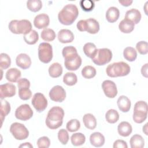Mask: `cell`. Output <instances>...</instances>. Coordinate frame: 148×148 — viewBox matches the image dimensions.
Instances as JSON below:
<instances>
[{"label": "cell", "mask_w": 148, "mask_h": 148, "mask_svg": "<svg viewBox=\"0 0 148 148\" xmlns=\"http://www.w3.org/2000/svg\"><path fill=\"white\" fill-rule=\"evenodd\" d=\"M64 111L59 106H53L48 112L45 123L51 130H56L60 127L63 123Z\"/></svg>", "instance_id": "1"}, {"label": "cell", "mask_w": 148, "mask_h": 148, "mask_svg": "<svg viewBox=\"0 0 148 148\" xmlns=\"http://www.w3.org/2000/svg\"><path fill=\"white\" fill-rule=\"evenodd\" d=\"M79 15L77 7L74 4L65 5L58 14V21L63 25H69L73 23Z\"/></svg>", "instance_id": "2"}, {"label": "cell", "mask_w": 148, "mask_h": 148, "mask_svg": "<svg viewBox=\"0 0 148 148\" xmlns=\"http://www.w3.org/2000/svg\"><path fill=\"white\" fill-rule=\"evenodd\" d=\"M130 71L131 68L128 64L120 61L109 65L106 69V73L109 77H116L127 76Z\"/></svg>", "instance_id": "3"}, {"label": "cell", "mask_w": 148, "mask_h": 148, "mask_svg": "<svg viewBox=\"0 0 148 148\" xmlns=\"http://www.w3.org/2000/svg\"><path fill=\"white\" fill-rule=\"evenodd\" d=\"M8 28L13 34L25 35L32 31V24L28 20H13L9 23Z\"/></svg>", "instance_id": "4"}, {"label": "cell", "mask_w": 148, "mask_h": 148, "mask_svg": "<svg viewBox=\"0 0 148 148\" xmlns=\"http://www.w3.org/2000/svg\"><path fill=\"white\" fill-rule=\"evenodd\" d=\"M77 28L81 32L86 31L91 34H95L99 30L98 22L93 18L81 20L77 23Z\"/></svg>", "instance_id": "5"}, {"label": "cell", "mask_w": 148, "mask_h": 148, "mask_svg": "<svg viewBox=\"0 0 148 148\" xmlns=\"http://www.w3.org/2000/svg\"><path fill=\"white\" fill-rule=\"evenodd\" d=\"M112 58V53L108 48L97 49L95 54L91 58L92 62L98 65H104L109 62Z\"/></svg>", "instance_id": "6"}, {"label": "cell", "mask_w": 148, "mask_h": 148, "mask_svg": "<svg viewBox=\"0 0 148 148\" xmlns=\"http://www.w3.org/2000/svg\"><path fill=\"white\" fill-rule=\"evenodd\" d=\"M53 48L51 45L47 42H43L38 46V58L45 64H47L53 58Z\"/></svg>", "instance_id": "7"}, {"label": "cell", "mask_w": 148, "mask_h": 148, "mask_svg": "<svg viewBox=\"0 0 148 148\" xmlns=\"http://www.w3.org/2000/svg\"><path fill=\"white\" fill-rule=\"evenodd\" d=\"M10 132L16 139L19 140L25 139L29 136V131L26 127L24 124L17 122L11 124Z\"/></svg>", "instance_id": "8"}, {"label": "cell", "mask_w": 148, "mask_h": 148, "mask_svg": "<svg viewBox=\"0 0 148 148\" xmlns=\"http://www.w3.org/2000/svg\"><path fill=\"white\" fill-rule=\"evenodd\" d=\"M64 59L65 67L69 71H76L82 65V60L77 52L66 56Z\"/></svg>", "instance_id": "9"}, {"label": "cell", "mask_w": 148, "mask_h": 148, "mask_svg": "<svg viewBox=\"0 0 148 148\" xmlns=\"http://www.w3.org/2000/svg\"><path fill=\"white\" fill-rule=\"evenodd\" d=\"M33 114V110L28 104L21 105L15 111L16 118L22 121H27L30 119Z\"/></svg>", "instance_id": "10"}, {"label": "cell", "mask_w": 148, "mask_h": 148, "mask_svg": "<svg viewBox=\"0 0 148 148\" xmlns=\"http://www.w3.org/2000/svg\"><path fill=\"white\" fill-rule=\"evenodd\" d=\"M32 105L38 112L44 111L47 106V100L45 95L40 92L35 93L31 101Z\"/></svg>", "instance_id": "11"}, {"label": "cell", "mask_w": 148, "mask_h": 148, "mask_svg": "<svg viewBox=\"0 0 148 148\" xmlns=\"http://www.w3.org/2000/svg\"><path fill=\"white\" fill-rule=\"evenodd\" d=\"M49 97L53 101L62 102L66 98V92L62 86L57 85L50 90Z\"/></svg>", "instance_id": "12"}, {"label": "cell", "mask_w": 148, "mask_h": 148, "mask_svg": "<svg viewBox=\"0 0 148 148\" xmlns=\"http://www.w3.org/2000/svg\"><path fill=\"white\" fill-rule=\"evenodd\" d=\"M102 88L105 95L109 98H113L117 94V86L112 80H104L102 83Z\"/></svg>", "instance_id": "13"}, {"label": "cell", "mask_w": 148, "mask_h": 148, "mask_svg": "<svg viewBox=\"0 0 148 148\" xmlns=\"http://www.w3.org/2000/svg\"><path fill=\"white\" fill-rule=\"evenodd\" d=\"M16 86L12 83H6L0 86V98L1 99L13 97L16 94Z\"/></svg>", "instance_id": "14"}, {"label": "cell", "mask_w": 148, "mask_h": 148, "mask_svg": "<svg viewBox=\"0 0 148 148\" xmlns=\"http://www.w3.org/2000/svg\"><path fill=\"white\" fill-rule=\"evenodd\" d=\"M49 17L45 13H41L37 15L34 20V26L38 29H45L49 25Z\"/></svg>", "instance_id": "15"}, {"label": "cell", "mask_w": 148, "mask_h": 148, "mask_svg": "<svg viewBox=\"0 0 148 148\" xmlns=\"http://www.w3.org/2000/svg\"><path fill=\"white\" fill-rule=\"evenodd\" d=\"M16 65L23 69H27L29 68L32 64L30 57L25 53H21L18 54L16 58Z\"/></svg>", "instance_id": "16"}, {"label": "cell", "mask_w": 148, "mask_h": 148, "mask_svg": "<svg viewBox=\"0 0 148 148\" xmlns=\"http://www.w3.org/2000/svg\"><path fill=\"white\" fill-rule=\"evenodd\" d=\"M57 38L61 43H71L73 40L74 35L69 29H62L58 32Z\"/></svg>", "instance_id": "17"}, {"label": "cell", "mask_w": 148, "mask_h": 148, "mask_svg": "<svg viewBox=\"0 0 148 148\" xmlns=\"http://www.w3.org/2000/svg\"><path fill=\"white\" fill-rule=\"evenodd\" d=\"M142 16L139 10L136 9H131L125 13V19L132 21L134 24H137L140 21Z\"/></svg>", "instance_id": "18"}, {"label": "cell", "mask_w": 148, "mask_h": 148, "mask_svg": "<svg viewBox=\"0 0 148 148\" xmlns=\"http://www.w3.org/2000/svg\"><path fill=\"white\" fill-rule=\"evenodd\" d=\"M105 140L104 136L99 132H94L90 136V143L97 147L102 146L105 143Z\"/></svg>", "instance_id": "19"}, {"label": "cell", "mask_w": 148, "mask_h": 148, "mask_svg": "<svg viewBox=\"0 0 148 148\" xmlns=\"http://www.w3.org/2000/svg\"><path fill=\"white\" fill-rule=\"evenodd\" d=\"M117 104L119 110L122 112H128L130 110L131 106V101L125 95H121L118 98Z\"/></svg>", "instance_id": "20"}, {"label": "cell", "mask_w": 148, "mask_h": 148, "mask_svg": "<svg viewBox=\"0 0 148 148\" xmlns=\"http://www.w3.org/2000/svg\"><path fill=\"white\" fill-rule=\"evenodd\" d=\"M21 76V71L16 68H10L7 71L5 75L6 80L12 83L17 82Z\"/></svg>", "instance_id": "21"}, {"label": "cell", "mask_w": 148, "mask_h": 148, "mask_svg": "<svg viewBox=\"0 0 148 148\" xmlns=\"http://www.w3.org/2000/svg\"><path fill=\"white\" fill-rule=\"evenodd\" d=\"M117 131L120 135L123 137H127L131 134L132 128L128 122L122 121L118 125Z\"/></svg>", "instance_id": "22"}, {"label": "cell", "mask_w": 148, "mask_h": 148, "mask_svg": "<svg viewBox=\"0 0 148 148\" xmlns=\"http://www.w3.org/2000/svg\"><path fill=\"white\" fill-rule=\"evenodd\" d=\"M120 12L117 8L114 6L110 7L106 12V19L109 23L116 22L119 18Z\"/></svg>", "instance_id": "23"}, {"label": "cell", "mask_w": 148, "mask_h": 148, "mask_svg": "<svg viewBox=\"0 0 148 148\" xmlns=\"http://www.w3.org/2000/svg\"><path fill=\"white\" fill-rule=\"evenodd\" d=\"M83 121L85 127L89 130L96 128L97 122L94 116L91 113H86L83 117Z\"/></svg>", "instance_id": "24"}, {"label": "cell", "mask_w": 148, "mask_h": 148, "mask_svg": "<svg viewBox=\"0 0 148 148\" xmlns=\"http://www.w3.org/2000/svg\"><path fill=\"white\" fill-rule=\"evenodd\" d=\"M134 23L125 18L121 20L119 24V28L120 31L124 34L131 33L134 29Z\"/></svg>", "instance_id": "25"}, {"label": "cell", "mask_w": 148, "mask_h": 148, "mask_svg": "<svg viewBox=\"0 0 148 148\" xmlns=\"http://www.w3.org/2000/svg\"><path fill=\"white\" fill-rule=\"evenodd\" d=\"M62 73V67L58 62L53 63L49 68V74L53 78L60 77Z\"/></svg>", "instance_id": "26"}, {"label": "cell", "mask_w": 148, "mask_h": 148, "mask_svg": "<svg viewBox=\"0 0 148 148\" xmlns=\"http://www.w3.org/2000/svg\"><path fill=\"white\" fill-rule=\"evenodd\" d=\"M131 148H142L145 146V140L143 137L139 135H134L130 140Z\"/></svg>", "instance_id": "27"}, {"label": "cell", "mask_w": 148, "mask_h": 148, "mask_svg": "<svg viewBox=\"0 0 148 148\" xmlns=\"http://www.w3.org/2000/svg\"><path fill=\"white\" fill-rule=\"evenodd\" d=\"M24 40L28 45H34L39 40V34L35 30H32L28 34L24 35Z\"/></svg>", "instance_id": "28"}, {"label": "cell", "mask_w": 148, "mask_h": 148, "mask_svg": "<svg viewBox=\"0 0 148 148\" xmlns=\"http://www.w3.org/2000/svg\"><path fill=\"white\" fill-rule=\"evenodd\" d=\"M124 58L130 62L134 61L137 57V52L132 47H127L123 51Z\"/></svg>", "instance_id": "29"}, {"label": "cell", "mask_w": 148, "mask_h": 148, "mask_svg": "<svg viewBox=\"0 0 148 148\" xmlns=\"http://www.w3.org/2000/svg\"><path fill=\"white\" fill-rule=\"evenodd\" d=\"M72 144L75 146H79L83 145L86 141V137L84 134L81 132L75 133L71 137Z\"/></svg>", "instance_id": "30"}, {"label": "cell", "mask_w": 148, "mask_h": 148, "mask_svg": "<svg viewBox=\"0 0 148 148\" xmlns=\"http://www.w3.org/2000/svg\"><path fill=\"white\" fill-rule=\"evenodd\" d=\"M10 105L6 101L3 99H1V124H2L3 120L5 117L10 113Z\"/></svg>", "instance_id": "31"}, {"label": "cell", "mask_w": 148, "mask_h": 148, "mask_svg": "<svg viewBox=\"0 0 148 148\" xmlns=\"http://www.w3.org/2000/svg\"><path fill=\"white\" fill-rule=\"evenodd\" d=\"M83 50L87 57L92 58L95 54L97 49L96 46L93 43L88 42L84 45Z\"/></svg>", "instance_id": "32"}, {"label": "cell", "mask_w": 148, "mask_h": 148, "mask_svg": "<svg viewBox=\"0 0 148 148\" xmlns=\"http://www.w3.org/2000/svg\"><path fill=\"white\" fill-rule=\"evenodd\" d=\"M106 120L110 124H114L116 123L119 119V114L118 112L115 109H109L105 114Z\"/></svg>", "instance_id": "33"}, {"label": "cell", "mask_w": 148, "mask_h": 148, "mask_svg": "<svg viewBox=\"0 0 148 148\" xmlns=\"http://www.w3.org/2000/svg\"><path fill=\"white\" fill-rule=\"evenodd\" d=\"M40 36L43 40L50 42L55 39L56 34L53 29L50 28H45L41 32Z\"/></svg>", "instance_id": "34"}, {"label": "cell", "mask_w": 148, "mask_h": 148, "mask_svg": "<svg viewBox=\"0 0 148 148\" xmlns=\"http://www.w3.org/2000/svg\"><path fill=\"white\" fill-rule=\"evenodd\" d=\"M77 82V77L73 72H67L63 77V82L67 86H72L76 84Z\"/></svg>", "instance_id": "35"}, {"label": "cell", "mask_w": 148, "mask_h": 148, "mask_svg": "<svg viewBox=\"0 0 148 148\" xmlns=\"http://www.w3.org/2000/svg\"><path fill=\"white\" fill-rule=\"evenodd\" d=\"M27 7L30 11L37 12L42 8V2L40 0H29L27 2Z\"/></svg>", "instance_id": "36"}, {"label": "cell", "mask_w": 148, "mask_h": 148, "mask_svg": "<svg viewBox=\"0 0 148 148\" xmlns=\"http://www.w3.org/2000/svg\"><path fill=\"white\" fill-rule=\"evenodd\" d=\"M97 73L96 69L91 65L85 66L82 70V75L86 79H91L94 77Z\"/></svg>", "instance_id": "37"}, {"label": "cell", "mask_w": 148, "mask_h": 148, "mask_svg": "<svg viewBox=\"0 0 148 148\" xmlns=\"http://www.w3.org/2000/svg\"><path fill=\"white\" fill-rule=\"evenodd\" d=\"M11 64V59L8 54L2 53L0 54V67L2 69H8Z\"/></svg>", "instance_id": "38"}, {"label": "cell", "mask_w": 148, "mask_h": 148, "mask_svg": "<svg viewBox=\"0 0 148 148\" xmlns=\"http://www.w3.org/2000/svg\"><path fill=\"white\" fill-rule=\"evenodd\" d=\"M66 128L71 132L77 131L80 128V123L77 119H71L66 123Z\"/></svg>", "instance_id": "39"}, {"label": "cell", "mask_w": 148, "mask_h": 148, "mask_svg": "<svg viewBox=\"0 0 148 148\" xmlns=\"http://www.w3.org/2000/svg\"><path fill=\"white\" fill-rule=\"evenodd\" d=\"M147 113L140 112V111H134L133 112V120L136 123L140 124L145 121L147 119Z\"/></svg>", "instance_id": "40"}, {"label": "cell", "mask_w": 148, "mask_h": 148, "mask_svg": "<svg viewBox=\"0 0 148 148\" xmlns=\"http://www.w3.org/2000/svg\"><path fill=\"white\" fill-rule=\"evenodd\" d=\"M80 5L84 11L90 12L94 8L95 3L91 0H82L80 2Z\"/></svg>", "instance_id": "41"}, {"label": "cell", "mask_w": 148, "mask_h": 148, "mask_svg": "<svg viewBox=\"0 0 148 148\" xmlns=\"http://www.w3.org/2000/svg\"><path fill=\"white\" fill-rule=\"evenodd\" d=\"M58 139L61 143L64 145H66L69 139L68 131L65 129L60 130L58 132Z\"/></svg>", "instance_id": "42"}, {"label": "cell", "mask_w": 148, "mask_h": 148, "mask_svg": "<svg viewBox=\"0 0 148 148\" xmlns=\"http://www.w3.org/2000/svg\"><path fill=\"white\" fill-rule=\"evenodd\" d=\"M18 96L22 100H28L32 97V92L29 88H19Z\"/></svg>", "instance_id": "43"}, {"label": "cell", "mask_w": 148, "mask_h": 148, "mask_svg": "<svg viewBox=\"0 0 148 148\" xmlns=\"http://www.w3.org/2000/svg\"><path fill=\"white\" fill-rule=\"evenodd\" d=\"M137 51L142 55H145L148 53L147 43L146 41L138 42L136 45Z\"/></svg>", "instance_id": "44"}, {"label": "cell", "mask_w": 148, "mask_h": 148, "mask_svg": "<svg viewBox=\"0 0 148 148\" xmlns=\"http://www.w3.org/2000/svg\"><path fill=\"white\" fill-rule=\"evenodd\" d=\"M50 145V140L47 136H42L37 140V146L39 148H48Z\"/></svg>", "instance_id": "45"}, {"label": "cell", "mask_w": 148, "mask_h": 148, "mask_svg": "<svg viewBox=\"0 0 148 148\" xmlns=\"http://www.w3.org/2000/svg\"><path fill=\"white\" fill-rule=\"evenodd\" d=\"M134 111H141L147 113V104L145 101H139L135 103Z\"/></svg>", "instance_id": "46"}, {"label": "cell", "mask_w": 148, "mask_h": 148, "mask_svg": "<svg viewBox=\"0 0 148 148\" xmlns=\"http://www.w3.org/2000/svg\"><path fill=\"white\" fill-rule=\"evenodd\" d=\"M74 53H77V50L76 49L72 46H66L63 48L62 50V54L63 57L64 58L66 56H68L69 54H71Z\"/></svg>", "instance_id": "47"}, {"label": "cell", "mask_w": 148, "mask_h": 148, "mask_svg": "<svg viewBox=\"0 0 148 148\" xmlns=\"http://www.w3.org/2000/svg\"><path fill=\"white\" fill-rule=\"evenodd\" d=\"M17 86L18 89L23 88H29L30 82L26 78H21L17 81Z\"/></svg>", "instance_id": "48"}, {"label": "cell", "mask_w": 148, "mask_h": 148, "mask_svg": "<svg viewBox=\"0 0 148 148\" xmlns=\"http://www.w3.org/2000/svg\"><path fill=\"white\" fill-rule=\"evenodd\" d=\"M113 147V148H127L128 145L126 142H125L124 140L118 139L114 142Z\"/></svg>", "instance_id": "49"}, {"label": "cell", "mask_w": 148, "mask_h": 148, "mask_svg": "<svg viewBox=\"0 0 148 148\" xmlns=\"http://www.w3.org/2000/svg\"><path fill=\"white\" fill-rule=\"evenodd\" d=\"M119 2L123 6H130L132 2L133 1L131 0H119Z\"/></svg>", "instance_id": "50"}, {"label": "cell", "mask_w": 148, "mask_h": 148, "mask_svg": "<svg viewBox=\"0 0 148 148\" xmlns=\"http://www.w3.org/2000/svg\"><path fill=\"white\" fill-rule=\"evenodd\" d=\"M147 63L145 64L142 66L141 68V73L142 76L145 77H147Z\"/></svg>", "instance_id": "51"}, {"label": "cell", "mask_w": 148, "mask_h": 148, "mask_svg": "<svg viewBox=\"0 0 148 148\" xmlns=\"http://www.w3.org/2000/svg\"><path fill=\"white\" fill-rule=\"evenodd\" d=\"M19 147H33V146L29 142H25L20 145Z\"/></svg>", "instance_id": "52"}, {"label": "cell", "mask_w": 148, "mask_h": 148, "mask_svg": "<svg viewBox=\"0 0 148 148\" xmlns=\"http://www.w3.org/2000/svg\"><path fill=\"white\" fill-rule=\"evenodd\" d=\"M147 123L145 124V125L143 127V132L145 134V135H147Z\"/></svg>", "instance_id": "53"}]
</instances>
